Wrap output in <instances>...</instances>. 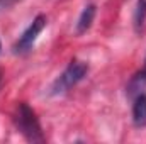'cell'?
<instances>
[{
  "instance_id": "cell-4",
  "label": "cell",
  "mask_w": 146,
  "mask_h": 144,
  "mask_svg": "<svg viewBox=\"0 0 146 144\" xmlns=\"http://www.w3.org/2000/svg\"><path fill=\"white\" fill-rule=\"evenodd\" d=\"M133 120L138 127H145L146 126V95L141 93L134 98L133 104Z\"/></svg>"
},
{
  "instance_id": "cell-3",
  "label": "cell",
  "mask_w": 146,
  "mask_h": 144,
  "mask_svg": "<svg viewBox=\"0 0 146 144\" xmlns=\"http://www.w3.org/2000/svg\"><path fill=\"white\" fill-rule=\"evenodd\" d=\"M44 27H46V17L44 15H37L36 19L31 22V26L22 32V36L19 37V41L15 42L14 51L15 53H27L33 48L34 41L37 39V36L41 34V31Z\"/></svg>"
},
{
  "instance_id": "cell-11",
  "label": "cell",
  "mask_w": 146,
  "mask_h": 144,
  "mask_svg": "<svg viewBox=\"0 0 146 144\" xmlns=\"http://www.w3.org/2000/svg\"><path fill=\"white\" fill-rule=\"evenodd\" d=\"M145 70H146V68H145Z\"/></svg>"
},
{
  "instance_id": "cell-10",
  "label": "cell",
  "mask_w": 146,
  "mask_h": 144,
  "mask_svg": "<svg viewBox=\"0 0 146 144\" xmlns=\"http://www.w3.org/2000/svg\"><path fill=\"white\" fill-rule=\"evenodd\" d=\"M0 49H2V44H0Z\"/></svg>"
},
{
  "instance_id": "cell-5",
  "label": "cell",
  "mask_w": 146,
  "mask_h": 144,
  "mask_svg": "<svg viewBox=\"0 0 146 144\" xmlns=\"http://www.w3.org/2000/svg\"><path fill=\"white\" fill-rule=\"evenodd\" d=\"M94 17H95V5L90 3L83 9V12L80 14L78 17V22H76V32L78 34H83L94 22Z\"/></svg>"
},
{
  "instance_id": "cell-6",
  "label": "cell",
  "mask_w": 146,
  "mask_h": 144,
  "mask_svg": "<svg viewBox=\"0 0 146 144\" xmlns=\"http://www.w3.org/2000/svg\"><path fill=\"white\" fill-rule=\"evenodd\" d=\"M145 88H146V70H143L138 75H134L133 80L129 81V85H127V95L133 97V98H136L138 95L143 93Z\"/></svg>"
},
{
  "instance_id": "cell-1",
  "label": "cell",
  "mask_w": 146,
  "mask_h": 144,
  "mask_svg": "<svg viewBox=\"0 0 146 144\" xmlns=\"http://www.w3.org/2000/svg\"><path fill=\"white\" fill-rule=\"evenodd\" d=\"M15 126L29 143H42L44 141L41 124L37 120L34 110L27 104H19L17 114H15Z\"/></svg>"
},
{
  "instance_id": "cell-8",
  "label": "cell",
  "mask_w": 146,
  "mask_h": 144,
  "mask_svg": "<svg viewBox=\"0 0 146 144\" xmlns=\"http://www.w3.org/2000/svg\"><path fill=\"white\" fill-rule=\"evenodd\" d=\"M19 0H0V12H3V10H7L9 7H12L14 3H17Z\"/></svg>"
},
{
  "instance_id": "cell-7",
  "label": "cell",
  "mask_w": 146,
  "mask_h": 144,
  "mask_svg": "<svg viewBox=\"0 0 146 144\" xmlns=\"http://www.w3.org/2000/svg\"><path fill=\"white\" fill-rule=\"evenodd\" d=\"M146 20V0H138L136 12H134V26L139 31Z\"/></svg>"
},
{
  "instance_id": "cell-2",
  "label": "cell",
  "mask_w": 146,
  "mask_h": 144,
  "mask_svg": "<svg viewBox=\"0 0 146 144\" xmlns=\"http://www.w3.org/2000/svg\"><path fill=\"white\" fill-rule=\"evenodd\" d=\"M88 73V65L78 59H73L72 63L66 66V70L61 73L54 83L51 85V95H60L68 92L72 87H75L78 81H82L85 78V75Z\"/></svg>"
},
{
  "instance_id": "cell-9",
  "label": "cell",
  "mask_w": 146,
  "mask_h": 144,
  "mask_svg": "<svg viewBox=\"0 0 146 144\" xmlns=\"http://www.w3.org/2000/svg\"><path fill=\"white\" fill-rule=\"evenodd\" d=\"M2 78H3V71L0 70V85H2Z\"/></svg>"
}]
</instances>
